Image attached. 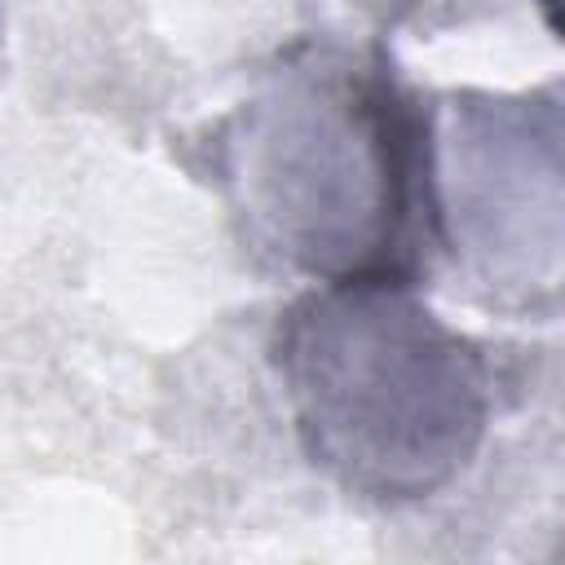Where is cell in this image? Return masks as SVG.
<instances>
[{"mask_svg":"<svg viewBox=\"0 0 565 565\" xmlns=\"http://www.w3.org/2000/svg\"><path fill=\"white\" fill-rule=\"evenodd\" d=\"M278 358L313 455L353 486L428 490L481 433L477 353L397 278L327 282L287 313Z\"/></svg>","mask_w":565,"mask_h":565,"instance_id":"1","label":"cell"},{"mask_svg":"<svg viewBox=\"0 0 565 565\" xmlns=\"http://www.w3.org/2000/svg\"><path fill=\"white\" fill-rule=\"evenodd\" d=\"M243 199L269 243L327 282L397 278L419 181V119L380 75L318 71L247 119Z\"/></svg>","mask_w":565,"mask_h":565,"instance_id":"2","label":"cell"}]
</instances>
